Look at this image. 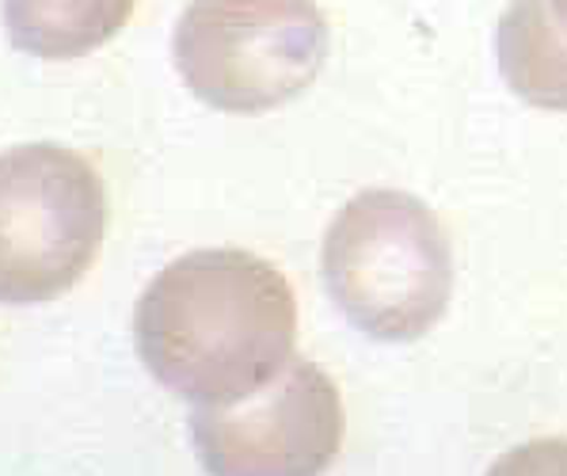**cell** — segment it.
Instances as JSON below:
<instances>
[{"instance_id":"obj_1","label":"cell","mask_w":567,"mask_h":476,"mask_svg":"<svg viewBox=\"0 0 567 476\" xmlns=\"http://www.w3.org/2000/svg\"><path fill=\"white\" fill-rule=\"evenodd\" d=\"M134 343L164 389L198 408H229L290 366L298 298L267 259L244 248H198L145 286Z\"/></svg>"},{"instance_id":"obj_2","label":"cell","mask_w":567,"mask_h":476,"mask_svg":"<svg viewBox=\"0 0 567 476\" xmlns=\"http://www.w3.org/2000/svg\"><path fill=\"white\" fill-rule=\"evenodd\" d=\"M324 286L359 332L385 343L423 340L453 293V248L426 203L408 190L354 195L324 232Z\"/></svg>"},{"instance_id":"obj_3","label":"cell","mask_w":567,"mask_h":476,"mask_svg":"<svg viewBox=\"0 0 567 476\" xmlns=\"http://www.w3.org/2000/svg\"><path fill=\"white\" fill-rule=\"evenodd\" d=\"M328 46L317 0H190L172 34L183 84L225 115H264L298 100Z\"/></svg>"},{"instance_id":"obj_4","label":"cell","mask_w":567,"mask_h":476,"mask_svg":"<svg viewBox=\"0 0 567 476\" xmlns=\"http://www.w3.org/2000/svg\"><path fill=\"white\" fill-rule=\"evenodd\" d=\"M107 187L89 157L54 142L0 153V306H42L92 271Z\"/></svg>"},{"instance_id":"obj_5","label":"cell","mask_w":567,"mask_h":476,"mask_svg":"<svg viewBox=\"0 0 567 476\" xmlns=\"http://www.w3.org/2000/svg\"><path fill=\"white\" fill-rule=\"evenodd\" d=\"M343 401L317 362L290 359L229 408H195L190 443L209 476H324L343 446Z\"/></svg>"},{"instance_id":"obj_6","label":"cell","mask_w":567,"mask_h":476,"mask_svg":"<svg viewBox=\"0 0 567 476\" xmlns=\"http://www.w3.org/2000/svg\"><path fill=\"white\" fill-rule=\"evenodd\" d=\"M495 58L518 100L567 111V0H511L495 28Z\"/></svg>"},{"instance_id":"obj_7","label":"cell","mask_w":567,"mask_h":476,"mask_svg":"<svg viewBox=\"0 0 567 476\" xmlns=\"http://www.w3.org/2000/svg\"><path fill=\"white\" fill-rule=\"evenodd\" d=\"M0 8L16 50L42 62H73L115 39L137 0H4Z\"/></svg>"},{"instance_id":"obj_8","label":"cell","mask_w":567,"mask_h":476,"mask_svg":"<svg viewBox=\"0 0 567 476\" xmlns=\"http://www.w3.org/2000/svg\"><path fill=\"white\" fill-rule=\"evenodd\" d=\"M487 476H567V438H534L514 446Z\"/></svg>"}]
</instances>
